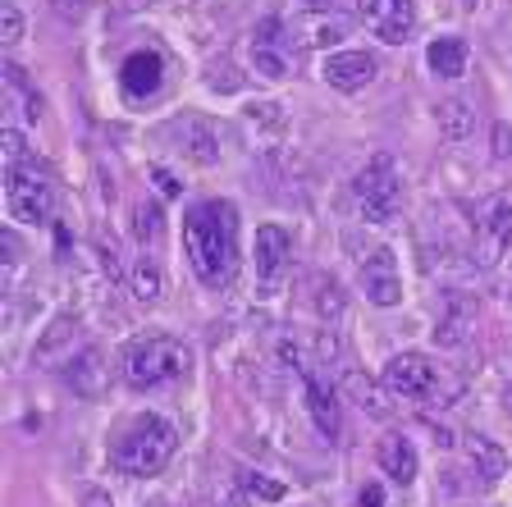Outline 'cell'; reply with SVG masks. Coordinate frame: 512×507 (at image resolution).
I'll return each instance as SVG.
<instances>
[{"label": "cell", "mask_w": 512, "mask_h": 507, "mask_svg": "<svg viewBox=\"0 0 512 507\" xmlns=\"http://www.w3.org/2000/svg\"><path fill=\"white\" fill-rule=\"evenodd\" d=\"M156 183H160V192H165V197H179V183H174L170 169H156Z\"/></svg>", "instance_id": "cell-33"}, {"label": "cell", "mask_w": 512, "mask_h": 507, "mask_svg": "<svg viewBox=\"0 0 512 507\" xmlns=\"http://www.w3.org/2000/svg\"><path fill=\"white\" fill-rule=\"evenodd\" d=\"M467 42H462V37H435V42H430V51H426V64H430V74L435 78H448V83H453V78H462L467 74Z\"/></svg>", "instance_id": "cell-18"}, {"label": "cell", "mask_w": 512, "mask_h": 507, "mask_svg": "<svg viewBox=\"0 0 512 507\" xmlns=\"http://www.w3.org/2000/svg\"><path fill=\"white\" fill-rule=\"evenodd\" d=\"M64 380L74 384V393L96 398V393H101V384H106V361H101V352L83 348L74 361H69V366H64Z\"/></svg>", "instance_id": "cell-19"}, {"label": "cell", "mask_w": 512, "mask_h": 507, "mask_svg": "<svg viewBox=\"0 0 512 507\" xmlns=\"http://www.w3.org/2000/svg\"><path fill=\"white\" fill-rule=\"evenodd\" d=\"M119 87H124L128 101H151L165 87V60L160 51H133L119 64Z\"/></svg>", "instance_id": "cell-12"}, {"label": "cell", "mask_w": 512, "mask_h": 507, "mask_svg": "<svg viewBox=\"0 0 512 507\" xmlns=\"http://www.w3.org/2000/svg\"><path fill=\"white\" fill-rule=\"evenodd\" d=\"M197 507H211V503H197Z\"/></svg>", "instance_id": "cell-38"}, {"label": "cell", "mask_w": 512, "mask_h": 507, "mask_svg": "<svg viewBox=\"0 0 512 507\" xmlns=\"http://www.w3.org/2000/svg\"><path fill=\"white\" fill-rule=\"evenodd\" d=\"M128 288L138 297L142 307H156L160 297H165V275H160V265L151 256H138L133 261V275H128Z\"/></svg>", "instance_id": "cell-20"}, {"label": "cell", "mask_w": 512, "mask_h": 507, "mask_svg": "<svg viewBox=\"0 0 512 507\" xmlns=\"http://www.w3.org/2000/svg\"><path fill=\"white\" fill-rule=\"evenodd\" d=\"M83 507H115V503H110V494H101V489H87Z\"/></svg>", "instance_id": "cell-34"}, {"label": "cell", "mask_w": 512, "mask_h": 507, "mask_svg": "<svg viewBox=\"0 0 512 507\" xmlns=\"http://www.w3.org/2000/svg\"><path fill=\"white\" fill-rule=\"evenodd\" d=\"M284 361H293V370H298L302 384H307V412H311V421H316V430L325 434L330 444H339L343 421H339V398H334V389L320 380L316 366H311L298 348H288V343H284Z\"/></svg>", "instance_id": "cell-8"}, {"label": "cell", "mask_w": 512, "mask_h": 507, "mask_svg": "<svg viewBox=\"0 0 512 507\" xmlns=\"http://www.w3.org/2000/svg\"><path fill=\"white\" fill-rule=\"evenodd\" d=\"M0 147H5V160H10V165H23V160H32L28 156V142H23L19 128H0Z\"/></svg>", "instance_id": "cell-28"}, {"label": "cell", "mask_w": 512, "mask_h": 507, "mask_svg": "<svg viewBox=\"0 0 512 507\" xmlns=\"http://www.w3.org/2000/svg\"><path fill=\"white\" fill-rule=\"evenodd\" d=\"M311 5H316V10H325V5H334V0H311Z\"/></svg>", "instance_id": "cell-35"}, {"label": "cell", "mask_w": 512, "mask_h": 507, "mask_svg": "<svg viewBox=\"0 0 512 507\" xmlns=\"http://www.w3.org/2000/svg\"><path fill=\"white\" fill-rule=\"evenodd\" d=\"M252 60H256V74H266V78H284L288 74V51L284 46L252 42Z\"/></svg>", "instance_id": "cell-23"}, {"label": "cell", "mask_w": 512, "mask_h": 507, "mask_svg": "<svg viewBox=\"0 0 512 507\" xmlns=\"http://www.w3.org/2000/svg\"><path fill=\"white\" fill-rule=\"evenodd\" d=\"M243 489L252 498H266V503H279V498H284V485H275V480H266V476H256V471H247V476H243Z\"/></svg>", "instance_id": "cell-27"}, {"label": "cell", "mask_w": 512, "mask_h": 507, "mask_svg": "<svg viewBox=\"0 0 512 507\" xmlns=\"http://www.w3.org/2000/svg\"><path fill=\"white\" fill-rule=\"evenodd\" d=\"M471 320H476V307H471L462 293H448L444 311H439V320H435V338L444 343V348H462V343H467Z\"/></svg>", "instance_id": "cell-16"}, {"label": "cell", "mask_w": 512, "mask_h": 507, "mask_svg": "<svg viewBox=\"0 0 512 507\" xmlns=\"http://www.w3.org/2000/svg\"><path fill=\"white\" fill-rule=\"evenodd\" d=\"M316 307H320V316H339L343 311V293L334 279H316Z\"/></svg>", "instance_id": "cell-26"}, {"label": "cell", "mask_w": 512, "mask_h": 507, "mask_svg": "<svg viewBox=\"0 0 512 507\" xmlns=\"http://www.w3.org/2000/svg\"><path fill=\"white\" fill-rule=\"evenodd\" d=\"M160 229H165L160 201H138V206H133V238L147 247V243H156V238H160Z\"/></svg>", "instance_id": "cell-21"}, {"label": "cell", "mask_w": 512, "mask_h": 507, "mask_svg": "<svg viewBox=\"0 0 512 507\" xmlns=\"http://www.w3.org/2000/svg\"><path fill=\"white\" fill-rule=\"evenodd\" d=\"M192 370V348L183 338L147 334L124 348V380L128 389H165Z\"/></svg>", "instance_id": "cell-3"}, {"label": "cell", "mask_w": 512, "mask_h": 507, "mask_svg": "<svg viewBox=\"0 0 512 507\" xmlns=\"http://www.w3.org/2000/svg\"><path fill=\"white\" fill-rule=\"evenodd\" d=\"M357 265H362V288L375 307H398V302H403V279H398V261L389 247L362 252Z\"/></svg>", "instance_id": "cell-11"}, {"label": "cell", "mask_w": 512, "mask_h": 507, "mask_svg": "<svg viewBox=\"0 0 512 507\" xmlns=\"http://www.w3.org/2000/svg\"><path fill=\"white\" fill-rule=\"evenodd\" d=\"M357 14L389 46H403L416 32V0H357Z\"/></svg>", "instance_id": "cell-9"}, {"label": "cell", "mask_w": 512, "mask_h": 507, "mask_svg": "<svg viewBox=\"0 0 512 507\" xmlns=\"http://www.w3.org/2000/svg\"><path fill=\"white\" fill-rule=\"evenodd\" d=\"M174 133H179L183 156H188L192 165H215V160H220V138H215V128L206 124V119L188 115L183 124H174Z\"/></svg>", "instance_id": "cell-15"}, {"label": "cell", "mask_w": 512, "mask_h": 507, "mask_svg": "<svg viewBox=\"0 0 512 507\" xmlns=\"http://www.w3.org/2000/svg\"><path fill=\"white\" fill-rule=\"evenodd\" d=\"M307 42H316V46H339L343 42V23H325V19H320V23H311V37H307Z\"/></svg>", "instance_id": "cell-30"}, {"label": "cell", "mask_w": 512, "mask_h": 507, "mask_svg": "<svg viewBox=\"0 0 512 507\" xmlns=\"http://www.w3.org/2000/svg\"><path fill=\"white\" fill-rule=\"evenodd\" d=\"M352 201L362 211L366 224H389L403 206V179H398V165L394 156H371L357 179H352Z\"/></svg>", "instance_id": "cell-4"}, {"label": "cell", "mask_w": 512, "mask_h": 507, "mask_svg": "<svg viewBox=\"0 0 512 507\" xmlns=\"http://www.w3.org/2000/svg\"><path fill=\"white\" fill-rule=\"evenodd\" d=\"M458 5H462V10H476V0H458Z\"/></svg>", "instance_id": "cell-36"}, {"label": "cell", "mask_w": 512, "mask_h": 507, "mask_svg": "<svg viewBox=\"0 0 512 507\" xmlns=\"http://www.w3.org/2000/svg\"><path fill=\"white\" fill-rule=\"evenodd\" d=\"M69 329H78V320H74V316H55V320H51V329L42 334V343H37V357H51V352L60 348L64 338H69Z\"/></svg>", "instance_id": "cell-25"}, {"label": "cell", "mask_w": 512, "mask_h": 507, "mask_svg": "<svg viewBox=\"0 0 512 507\" xmlns=\"http://www.w3.org/2000/svg\"><path fill=\"white\" fill-rule=\"evenodd\" d=\"M380 380L389 393L412 398V402H435V398H444V393H458V384L448 380L426 352H398V357H389L380 370Z\"/></svg>", "instance_id": "cell-6"}, {"label": "cell", "mask_w": 512, "mask_h": 507, "mask_svg": "<svg viewBox=\"0 0 512 507\" xmlns=\"http://www.w3.org/2000/svg\"><path fill=\"white\" fill-rule=\"evenodd\" d=\"M375 74H380V60H375L371 51H334L320 64V78L330 87H339V92H357V87H366Z\"/></svg>", "instance_id": "cell-13"}, {"label": "cell", "mask_w": 512, "mask_h": 507, "mask_svg": "<svg viewBox=\"0 0 512 507\" xmlns=\"http://www.w3.org/2000/svg\"><path fill=\"white\" fill-rule=\"evenodd\" d=\"M0 42H5V46H19L23 42V14H19V5H14V0H5V5H0Z\"/></svg>", "instance_id": "cell-24"}, {"label": "cell", "mask_w": 512, "mask_h": 507, "mask_svg": "<svg viewBox=\"0 0 512 507\" xmlns=\"http://www.w3.org/2000/svg\"><path fill=\"white\" fill-rule=\"evenodd\" d=\"M5 206H10V220L19 224H51V211H55L51 174L37 169V160L5 165Z\"/></svg>", "instance_id": "cell-5"}, {"label": "cell", "mask_w": 512, "mask_h": 507, "mask_svg": "<svg viewBox=\"0 0 512 507\" xmlns=\"http://www.w3.org/2000/svg\"><path fill=\"white\" fill-rule=\"evenodd\" d=\"M183 252L192 275L206 288H229L238 275V206L234 201H197L183 215Z\"/></svg>", "instance_id": "cell-1"}, {"label": "cell", "mask_w": 512, "mask_h": 507, "mask_svg": "<svg viewBox=\"0 0 512 507\" xmlns=\"http://www.w3.org/2000/svg\"><path fill=\"white\" fill-rule=\"evenodd\" d=\"M494 156L512 160V128L508 124H494Z\"/></svg>", "instance_id": "cell-31"}, {"label": "cell", "mask_w": 512, "mask_h": 507, "mask_svg": "<svg viewBox=\"0 0 512 507\" xmlns=\"http://www.w3.org/2000/svg\"><path fill=\"white\" fill-rule=\"evenodd\" d=\"M357 503H362V507H380L384 503V489L380 485H366L362 494H357Z\"/></svg>", "instance_id": "cell-32"}, {"label": "cell", "mask_w": 512, "mask_h": 507, "mask_svg": "<svg viewBox=\"0 0 512 507\" xmlns=\"http://www.w3.org/2000/svg\"><path fill=\"white\" fill-rule=\"evenodd\" d=\"M179 448V434L165 416H133V421L119 430L115 448H110V466L119 476H156L160 466L174 457Z\"/></svg>", "instance_id": "cell-2"}, {"label": "cell", "mask_w": 512, "mask_h": 507, "mask_svg": "<svg viewBox=\"0 0 512 507\" xmlns=\"http://www.w3.org/2000/svg\"><path fill=\"white\" fill-rule=\"evenodd\" d=\"M348 389L362 398V407H371V412H389V402H380V393H375L371 380H362V375H348Z\"/></svg>", "instance_id": "cell-29"}, {"label": "cell", "mask_w": 512, "mask_h": 507, "mask_svg": "<svg viewBox=\"0 0 512 507\" xmlns=\"http://www.w3.org/2000/svg\"><path fill=\"white\" fill-rule=\"evenodd\" d=\"M435 119H439V133L453 142H462L471 133V110L462 106V101H444V106L435 110Z\"/></svg>", "instance_id": "cell-22"}, {"label": "cell", "mask_w": 512, "mask_h": 507, "mask_svg": "<svg viewBox=\"0 0 512 507\" xmlns=\"http://www.w3.org/2000/svg\"><path fill=\"white\" fill-rule=\"evenodd\" d=\"M512 247V197L494 192L476 206V238H471V261L480 270H494L503 261V252Z\"/></svg>", "instance_id": "cell-7"}, {"label": "cell", "mask_w": 512, "mask_h": 507, "mask_svg": "<svg viewBox=\"0 0 512 507\" xmlns=\"http://www.w3.org/2000/svg\"><path fill=\"white\" fill-rule=\"evenodd\" d=\"M288 256H293V238L279 224H261L256 229V288H261V297H270L284 284Z\"/></svg>", "instance_id": "cell-10"}, {"label": "cell", "mask_w": 512, "mask_h": 507, "mask_svg": "<svg viewBox=\"0 0 512 507\" xmlns=\"http://www.w3.org/2000/svg\"><path fill=\"white\" fill-rule=\"evenodd\" d=\"M380 471L394 480V485H412V480H416V448H412V439H403V434L380 439Z\"/></svg>", "instance_id": "cell-17"}, {"label": "cell", "mask_w": 512, "mask_h": 507, "mask_svg": "<svg viewBox=\"0 0 512 507\" xmlns=\"http://www.w3.org/2000/svg\"><path fill=\"white\" fill-rule=\"evenodd\" d=\"M462 448H467V462L480 476V485H499V480L508 476V453L494 444L490 434H467V444Z\"/></svg>", "instance_id": "cell-14"}, {"label": "cell", "mask_w": 512, "mask_h": 507, "mask_svg": "<svg viewBox=\"0 0 512 507\" xmlns=\"http://www.w3.org/2000/svg\"><path fill=\"white\" fill-rule=\"evenodd\" d=\"M508 412H512V384H508Z\"/></svg>", "instance_id": "cell-37"}]
</instances>
